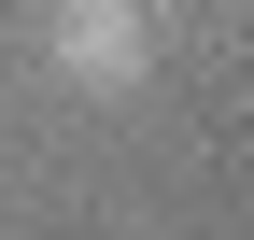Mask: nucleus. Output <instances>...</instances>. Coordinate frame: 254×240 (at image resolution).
<instances>
[{
  "mask_svg": "<svg viewBox=\"0 0 254 240\" xmlns=\"http://www.w3.org/2000/svg\"><path fill=\"white\" fill-rule=\"evenodd\" d=\"M43 57H57V85H85V99H127V85L155 71V14L141 0H57Z\"/></svg>",
  "mask_w": 254,
  "mask_h": 240,
  "instance_id": "nucleus-1",
  "label": "nucleus"
}]
</instances>
